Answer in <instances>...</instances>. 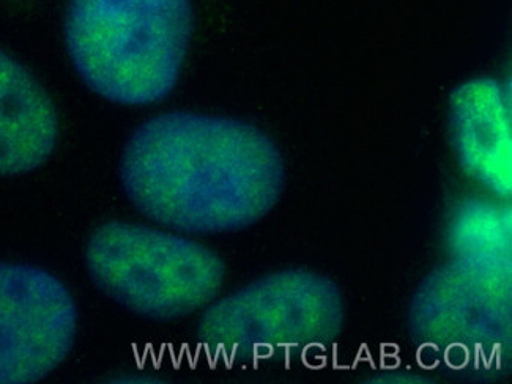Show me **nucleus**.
<instances>
[{"label": "nucleus", "instance_id": "6", "mask_svg": "<svg viewBox=\"0 0 512 384\" xmlns=\"http://www.w3.org/2000/svg\"><path fill=\"white\" fill-rule=\"evenodd\" d=\"M451 131L462 166L497 196L511 194V108L505 87L481 78L457 87Z\"/></svg>", "mask_w": 512, "mask_h": 384}, {"label": "nucleus", "instance_id": "2", "mask_svg": "<svg viewBox=\"0 0 512 384\" xmlns=\"http://www.w3.org/2000/svg\"><path fill=\"white\" fill-rule=\"evenodd\" d=\"M191 0H70L68 56L92 92L149 106L174 90L193 35Z\"/></svg>", "mask_w": 512, "mask_h": 384}, {"label": "nucleus", "instance_id": "1", "mask_svg": "<svg viewBox=\"0 0 512 384\" xmlns=\"http://www.w3.org/2000/svg\"><path fill=\"white\" fill-rule=\"evenodd\" d=\"M120 178L142 215L190 233L253 226L278 204L284 161L242 120L169 112L142 123L123 150Z\"/></svg>", "mask_w": 512, "mask_h": 384}, {"label": "nucleus", "instance_id": "4", "mask_svg": "<svg viewBox=\"0 0 512 384\" xmlns=\"http://www.w3.org/2000/svg\"><path fill=\"white\" fill-rule=\"evenodd\" d=\"M344 317L341 293L325 277L281 271L213 304L199 323L205 344L231 353L322 344Z\"/></svg>", "mask_w": 512, "mask_h": 384}, {"label": "nucleus", "instance_id": "7", "mask_svg": "<svg viewBox=\"0 0 512 384\" xmlns=\"http://www.w3.org/2000/svg\"><path fill=\"white\" fill-rule=\"evenodd\" d=\"M59 117L43 85L0 49V178L29 174L48 161Z\"/></svg>", "mask_w": 512, "mask_h": 384}, {"label": "nucleus", "instance_id": "5", "mask_svg": "<svg viewBox=\"0 0 512 384\" xmlns=\"http://www.w3.org/2000/svg\"><path fill=\"white\" fill-rule=\"evenodd\" d=\"M76 331L75 298L59 277L0 262V384L48 377L70 355Z\"/></svg>", "mask_w": 512, "mask_h": 384}, {"label": "nucleus", "instance_id": "3", "mask_svg": "<svg viewBox=\"0 0 512 384\" xmlns=\"http://www.w3.org/2000/svg\"><path fill=\"white\" fill-rule=\"evenodd\" d=\"M86 262L104 295L153 320L193 314L218 295L224 282L223 262L204 244L128 222L95 230Z\"/></svg>", "mask_w": 512, "mask_h": 384}]
</instances>
